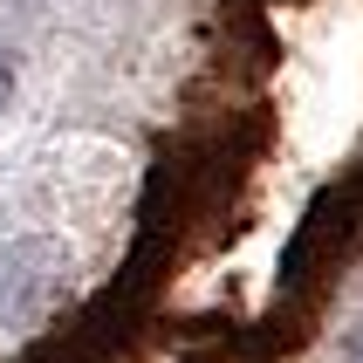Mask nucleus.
<instances>
[{
  "mask_svg": "<svg viewBox=\"0 0 363 363\" xmlns=\"http://www.w3.org/2000/svg\"><path fill=\"white\" fill-rule=\"evenodd\" d=\"M69 302V247L48 233H14L0 240V329L28 336Z\"/></svg>",
  "mask_w": 363,
  "mask_h": 363,
  "instance_id": "f257e3e1",
  "label": "nucleus"
},
{
  "mask_svg": "<svg viewBox=\"0 0 363 363\" xmlns=\"http://www.w3.org/2000/svg\"><path fill=\"white\" fill-rule=\"evenodd\" d=\"M343 357H350V363H363V323L350 329V343H343Z\"/></svg>",
  "mask_w": 363,
  "mask_h": 363,
  "instance_id": "f03ea898",
  "label": "nucleus"
},
{
  "mask_svg": "<svg viewBox=\"0 0 363 363\" xmlns=\"http://www.w3.org/2000/svg\"><path fill=\"white\" fill-rule=\"evenodd\" d=\"M0 96H7V62H0Z\"/></svg>",
  "mask_w": 363,
  "mask_h": 363,
  "instance_id": "7ed1b4c3",
  "label": "nucleus"
}]
</instances>
